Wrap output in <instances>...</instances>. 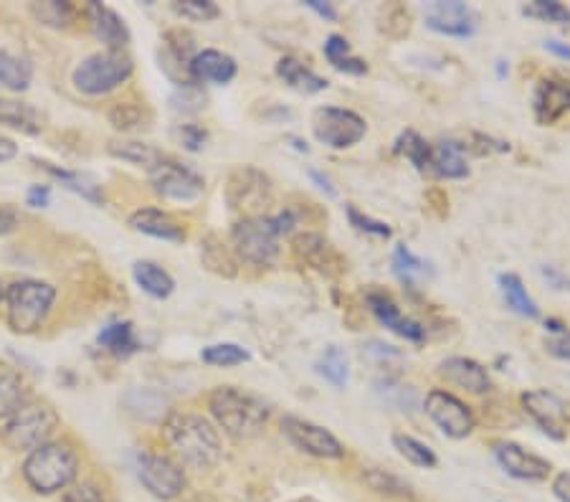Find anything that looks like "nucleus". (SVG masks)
I'll use <instances>...</instances> for the list:
<instances>
[{"instance_id": "obj_29", "label": "nucleus", "mask_w": 570, "mask_h": 502, "mask_svg": "<svg viewBox=\"0 0 570 502\" xmlns=\"http://www.w3.org/2000/svg\"><path fill=\"white\" fill-rule=\"evenodd\" d=\"M0 127H13L26 134H39L43 130L41 115L28 102L0 96Z\"/></svg>"}, {"instance_id": "obj_36", "label": "nucleus", "mask_w": 570, "mask_h": 502, "mask_svg": "<svg viewBox=\"0 0 570 502\" xmlns=\"http://www.w3.org/2000/svg\"><path fill=\"white\" fill-rule=\"evenodd\" d=\"M200 259H204L206 269H211L213 274L226 276V280H234L238 274V259L231 252V246L221 242L219 236H206L204 244H200Z\"/></svg>"}, {"instance_id": "obj_45", "label": "nucleus", "mask_w": 570, "mask_h": 502, "mask_svg": "<svg viewBox=\"0 0 570 502\" xmlns=\"http://www.w3.org/2000/svg\"><path fill=\"white\" fill-rule=\"evenodd\" d=\"M345 214H348L350 219V227L358 229L360 234H367V236H375V239H391L393 236V229L388 227L386 221H375L371 216L360 214L355 206H345Z\"/></svg>"}, {"instance_id": "obj_31", "label": "nucleus", "mask_w": 570, "mask_h": 502, "mask_svg": "<svg viewBox=\"0 0 570 502\" xmlns=\"http://www.w3.org/2000/svg\"><path fill=\"white\" fill-rule=\"evenodd\" d=\"M34 81V64L26 56L0 49V87L9 92H26Z\"/></svg>"}, {"instance_id": "obj_32", "label": "nucleus", "mask_w": 570, "mask_h": 502, "mask_svg": "<svg viewBox=\"0 0 570 502\" xmlns=\"http://www.w3.org/2000/svg\"><path fill=\"white\" fill-rule=\"evenodd\" d=\"M96 343H100L107 353L117 358H130L140 350V343L134 338V327L130 320L109 322V325L102 327V333L96 335Z\"/></svg>"}, {"instance_id": "obj_55", "label": "nucleus", "mask_w": 570, "mask_h": 502, "mask_svg": "<svg viewBox=\"0 0 570 502\" xmlns=\"http://www.w3.org/2000/svg\"><path fill=\"white\" fill-rule=\"evenodd\" d=\"M305 5L310 11L318 13L320 18L329 21V24H333V21H337V9H335L333 3H325V0H305Z\"/></svg>"}, {"instance_id": "obj_14", "label": "nucleus", "mask_w": 570, "mask_h": 502, "mask_svg": "<svg viewBox=\"0 0 570 502\" xmlns=\"http://www.w3.org/2000/svg\"><path fill=\"white\" fill-rule=\"evenodd\" d=\"M520 403L532 422L540 426L545 437L555 441H562L568 437L570 424V407L566 399H560L553 391H524L520 396Z\"/></svg>"}, {"instance_id": "obj_53", "label": "nucleus", "mask_w": 570, "mask_h": 502, "mask_svg": "<svg viewBox=\"0 0 570 502\" xmlns=\"http://www.w3.org/2000/svg\"><path fill=\"white\" fill-rule=\"evenodd\" d=\"M26 204L34 208H47L51 204V189L49 185H31L26 193Z\"/></svg>"}, {"instance_id": "obj_33", "label": "nucleus", "mask_w": 570, "mask_h": 502, "mask_svg": "<svg viewBox=\"0 0 570 502\" xmlns=\"http://www.w3.org/2000/svg\"><path fill=\"white\" fill-rule=\"evenodd\" d=\"M393 153L406 157V160L414 165L418 173H424V176L431 173L433 145L431 142H426V138H422V134H418L416 130H403L399 134V140L393 142Z\"/></svg>"}, {"instance_id": "obj_40", "label": "nucleus", "mask_w": 570, "mask_h": 502, "mask_svg": "<svg viewBox=\"0 0 570 502\" xmlns=\"http://www.w3.org/2000/svg\"><path fill=\"white\" fill-rule=\"evenodd\" d=\"M43 165V170H47V173H51L56 178V181H62L64 189H69L74 193H79L81 198H87V201H92V204L96 206H102L104 204V193L100 185H94V183H89L85 176L81 173H74V170H66V168H56L54 163H39Z\"/></svg>"}, {"instance_id": "obj_64", "label": "nucleus", "mask_w": 570, "mask_h": 502, "mask_svg": "<svg viewBox=\"0 0 570 502\" xmlns=\"http://www.w3.org/2000/svg\"><path fill=\"white\" fill-rule=\"evenodd\" d=\"M187 502H211L208 498H193V500H187Z\"/></svg>"}, {"instance_id": "obj_25", "label": "nucleus", "mask_w": 570, "mask_h": 502, "mask_svg": "<svg viewBox=\"0 0 570 502\" xmlns=\"http://www.w3.org/2000/svg\"><path fill=\"white\" fill-rule=\"evenodd\" d=\"M433 178H446V181H462L469 176L467 155L456 140H441L433 145L431 153V173Z\"/></svg>"}, {"instance_id": "obj_50", "label": "nucleus", "mask_w": 570, "mask_h": 502, "mask_svg": "<svg viewBox=\"0 0 570 502\" xmlns=\"http://www.w3.org/2000/svg\"><path fill=\"white\" fill-rule=\"evenodd\" d=\"M269 223H272L276 236L282 239V236H287V234H292V231H295L297 216H295V211H289V208H284V211L269 216Z\"/></svg>"}, {"instance_id": "obj_54", "label": "nucleus", "mask_w": 570, "mask_h": 502, "mask_svg": "<svg viewBox=\"0 0 570 502\" xmlns=\"http://www.w3.org/2000/svg\"><path fill=\"white\" fill-rule=\"evenodd\" d=\"M553 494L558 502H570V472H558L553 479Z\"/></svg>"}, {"instance_id": "obj_21", "label": "nucleus", "mask_w": 570, "mask_h": 502, "mask_svg": "<svg viewBox=\"0 0 570 502\" xmlns=\"http://www.w3.org/2000/svg\"><path fill=\"white\" fill-rule=\"evenodd\" d=\"M87 18L94 39L102 43L104 51H127V47H130V28H127L125 18L115 9L104 3H89Z\"/></svg>"}, {"instance_id": "obj_19", "label": "nucleus", "mask_w": 570, "mask_h": 502, "mask_svg": "<svg viewBox=\"0 0 570 502\" xmlns=\"http://www.w3.org/2000/svg\"><path fill=\"white\" fill-rule=\"evenodd\" d=\"M439 376L462 391L484 396L492 391V378L482 363L467 356H449L439 363Z\"/></svg>"}, {"instance_id": "obj_35", "label": "nucleus", "mask_w": 570, "mask_h": 502, "mask_svg": "<svg viewBox=\"0 0 570 502\" xmlns=\"http://www.w3.org/2000/svg\"><path fill=\"white\" fill-rule=\"evenodd\" d=\"M322 51H325V59L335 66L337 72L350 74V77H365L367 74V62H363V59H358V56H352L350 41L345 39V36H340V34L327 36V41H325V47H322Z\"/></svg>"}, {"instance_id": "obj_38", "label": "nucleus", "mask_w": 570, "mask_h": 502, "mask_svg": "<svg viewBox=\"0 0 570 502\" xmlns=\"http://www.w3.org/2000/svg\"><path fill=\"white\" fill-rule=\"evenodd\" d=\"M393 447L399 449V454L403 456V460L414 464V467H424V469H433L439 467V456L437 452L429 445H424L422 439L411 437V434H403V432H396L393 437Z\"/></svg>"}, {"instance_id": "obj_47", "label": "nucleus", "mask_w": 570, "mask_h": 502, "mask_svg": "<svg viewBox=\"0 0 570 502\" xmlns=\"http://www.w3.org/2000/svg\"><path fill=\"white\" fill-rule=\"evenodd\" d=\"M109 123L117 127V130H132V127L142 125V110L138 104L130 102H119L109 110Z\"/></svg>"}, {"instance_id": "obj_3", "label": "nucleus", "mask_w": 570, "mask_h": 502, "mask_svg": "<svg viewBox=\"0 0 570 502\" xmlns=\"http://www.w3.org/2000/svg\"><path fill=\"white\" fill-rule=\"evenodd\" d=\"M208 409L216 424L229 434L231 439L246 441L264 429L269 422V407L259 396L242 391L236 386H219L208 396Z\"/></svg>"}, {"instance_id": "obj_17", "label": "nucleus", "mask_w": 570, "mask_h": 502, "mask_svg": "<svg viewBox=\"0 0 570 502\" xmlns=\"http://www.w3.org/2000/svg\"><path fill=\"white\" fill-rule=\"evenodd\" d=\"M494 460L509 477L520 479V482H545L553 472V464L545 456L528 452L515 441H497L494 445Z\"/></svg>"}, {"instance_id": "obj_59", "label": "nucleus", "mask_w": 570, "mask_h": 502, "mask_svg": "<svg viewBox=\"0 0 570 502\" xmlns=\"http://www.w3.org/2000/svg\"><path fill=\"white\" fill-rule=\"evenodd\" d=\"M18 155V145L13 140L9 138H3V134H0V163H9L13 160V157Z\"/></svg>"}, {"instance_id": "obj_42", "label": "nucleus", "mask_w": 570, "mask_h": 502, "mask_svg": "<svg viewBox=\"0 0 570 502\" xmlns=\"http://www.w3.org/2000/svg\"><path fill=\"white\" fill-rule=\"evenodd\" d=\"M249 358V350L236 346V343H216V346L200 350V361L206 365H213V369H234V365H242Z\"/></svg>"}, {"instance_id": "obj_57", "label": "nucleus", "mask_w": 570, "mask_h": 502, "mask_svg": "<svg viewBox=\"0 0 570 502\" xmlns=\"http://www.w3.org/2000/svg\"><path fill=\"white\" fill-rule=\"evenodd\" d=\"M540 274H543V280H547V284H550V287H555V289L570 287L568 276H562L555 267H540Z\"/></svg>"}, {"instance_id": "obj_56", "label": "nucleus", "mask_w": 570, "mask_h": 502, "mask_svg": "<svg viewBox=\"0 0 570 502\" xmlns=\"http://www.w3.org/2000/svg\"><path fill=\"white\" fill-rule=\"evenodd\" d=\"M307 173H310V178H312L314 185H318L320 191H325L329 198H337V189H335L333 178L325 176V173H322V170H318V168H310V170H307Z\"/></svg>"}, {"instance_id": "obj_44", "label": "nucleus", "mask_w": 570, "mask_h": 502, "mask_svg": "<svg viewBox=\"0 0 570 502\" xmlns=\"http://www.w3.org/2000/svg\"><path fill=\"white\" fill-rule=\"evenodd\" d=\"M172 13L183 21H193V24H208V21H216L221 16V9L213 0H176Z\"/></svg>"}, {"instance_id": "obj_46", "label": "nucleus", "mask_w": 570, "mask_h": 502, "mask_svg": "<svg viewBox=\"0 0 570 502\" xmlns=\"http://www.w3.org/2000/svg\"><path fill=\"white\" fill-rule=\"evenodd\" d=\"M469 140L471 142H459V147L464 153H475V155H492V153H509V142L505 140H494V138H487V134H479V132H469Z\"/></svg>"}, {"instance_id": "obj_58", "label": "nucleus", "mask_w": 570, "mask_h": 502, "mask_svg": "<svg viewBox=\"0 0 570 502\" xmlns=\"http://www.w3.org/2000/svg\"><path fill=\"white\" fill-rule=\"evenodd\" d=\"M545 51H550L555 59H562V62H570V43L560 41V39H545L543 41Z\"/></svg>"}, {"instance_id": "obj_7", "label": "nucleus", "mask_w": 570, "mask_h": 502, "mask_svg": "<svg viewBox=\"0 0 570 502\" xmlns=\"http://www.w3.org/2000/svg\"><path fill=\"white\" fill-rule=\"evenodd\" d=\"M231 252L244 265L267 269L280 259V236L269 223V216H251L231 227Z\"/></svg>"}, {"instance_id": "obj_4", "label": "nucleus", "mask_w": 570, "mask_h": 502, "mask_svg": "<svg viewBox=\"0 0 570 502\" xmlns=\"http://www.w3.org/2000/svg\"><path fill=\"white\" fill-rule=\"evenodd\" d=\"M5 312L16 335H34L49 320L56 303V287L41 280H18L5 287Z\"/></svg>"}, {"instance_id": "obj_28", "label": "nucleus", "mask_w": 570, "mask_h": 502, "mask_svg": "<svg viewBox=\"0 0 570 502\" xmlns=\"http://www.w3.org/2000/svg\"><path fill=\"white\" fill-rule=\"evenodd\" d=\"M500 282V292L502 297H505V305L513 310L515 314H520V318H528V320H537L540 318V307L535 299L530 297L528 287H524L522 276L515 274V272H505L497 276Z\"/></svg>"}, {"instance_id": "obj_18", "label": "nucleus", "mask_w": 570, "mask_h": 502, "mask_svg": "<svg viewBox=\"0 0 570 502\" xmlns=\"http://www.w3.org/2000/svg\"><path fill=\"white\" fill-rule=\"evenodd\" d=\"M570 112V85L562 79L545 77L532 89V115L537 125L560 123Z\"/></svg>"}, {"instance_id": "obj_12", "label": "nucleus", "mask_w": 570, "mask_h": 502, "mask_svg": "<svg viewBox=\"0 0 570 502\" xmlns=\"http://www.w3.org/2000/svg\"><path fill=\"white\" fill-rule=\"evenodd\" d=\"M424 411L449 439H467L475 432L477 419L467 403L444 388H431L424 399Z\"/></svg>"}, {"instance_id": "obj_6", "label": "nucleus", "mask_w": 570, "mask_h": 502, "mask_svg": "<svg viewBox=\"0 0 570 502\" xmlns=\"http://www.w3.org/2000/svg\"><path fill=\"white\" fill-rule=\"evenodd\" d=\"M134 62L127 51H96L77 64L72 74L77 92L87 96H104L130 81Z\"/></svg>"}, {"instance_id": "obj_10", "label": "nucleus", "mask_w": 570, "mask_h": 502, "mask_svg": "<svg viewBox=\"0 0 570 502\" xmlns=\"http://www.w3.org/2000/svg\"><path fill=\"white\" fill-rule=\"evenodd\" d=\"M134 469H138V479L142 487H145L153 498L163 502L180 498L187 485L183 464L170 460V456L165 454L140 452L138 462H134Z\"/></svg>"}, {"instance_id": "obj_15", "label": "nucleus", "mask_w": 570, "mask_h": 502, "mask_svg": "<svg viewBox=\"0 0 570 502\" xmlns=\"http://www.w3.org/2000/svg\"><path fill=\"white\" fill-rule=\"evenodd\" d=\"M426 26L452 39H471L479 28V13L462 0H433L426 9Z\"/></svg>"}, {"instance_id": "obj_43", "label": "nucleus", "mask_w": 570, "mask_h": 502, "mask_svg": "<svg viewBox=\"0 0 570 502\" xmlns=\"http://www.w3.org/2000/svg\"><path fill=\"white\" fill-rule=\"evenodd\" d=\"M524 18L543 21V24H555V26H568L570 24V9L568 5L558 3V0H535L522 9Z\"/></svg>"}, {"instance_id": "obj_60", "label": "nucleus", "mask_w": 570, "mask_h": 502, "mask_svg": "<svg viewBox=\"0 0 570 502\" xmlns=\"http://www.w3.org/2000/svg\"><path fill=\"white\" fill-rule=\"evenodd\" d=\"M545 330H547V333H553V335H566L568 325H566V322L555 320V318H547L545 320Z\"/></svg>"}, {"instance_id": "obj_51", "label": "nucleus", "mask_w": 570, "mask_h": 502, "mask_svg": "<svg viewBox=\"0 0 570 502\" xmlns=\"http://www.w3.org/2000/svg\"><path fill=\"white\" fill-rule=\"evenodd\" d=\"M545 350L558 361H570V330L566 335H553L545 340Z\"/></svg>"}, {"instance_id": "obj_13", "label": "nucleus", "mask_w": 570, "mask_h": 502, "mask_svg": "<svg viewBox=\"0 0 570 502\" xmlns=\"http://www.w3.org/2000/svg\"><path fill=\"white\" fill-rule=\"evenodd\" d=\"M282 434L289 439L292 447H297L302 454L318 456V460H342L345 445L325 426L307 422L299 416L282 419Z\"/></svg>"}, {"instance_id": "obj_41", "label": "nucleus", "mask_w": 570, "mask_h": 502, "mask_svg": "<svg viewBox=\"0 0 570 502\" xmlns=\"http://www.w3.org/2000/svg\"><path fill=\"white\" fill-rule=\"evenodd\" d=\"M31 16L47 28H69L77 21V9L72 3H59V0H49V3H31Z\"/></svg>"}, {"instance_id": "obj_16", "label": "nucleus", "mask_w": 570, "mask_h": 502, "mask_svg": "<svg viewBox=\"0 0 570 502\" xmlns=\"http://www.w3.org/2000/svg\"><path fill=\"white\" fill-rule=\"evenodd\" d=\"M292 252H295V257L302 261V265L329 276V280L348 272V259H345L342 254L335 249V244L327 242L322 234H310V231H307V234H297L292 239Z\"/></svg>"}, {"instance_id": "obj_34", "label": "nucleus", "mask_w": 570, "mask_h": 502, "mask_svg": "<svg viewBox=\"0 0 570 502\" xmlns=\"http://www.w3.org/2000/svg\"><path fill=\"white\" fill-rule=\"evenodd\" d=\"M109 155L117 157V160L140 165V168L153 170L157 163L165 160V155L150 142H140V140H112L109 145Z\"/></svg>"}, {"instance_id": "obj_2", "label": "nucleus", "mask_w": 570, "mask_h": 502, "mask_svg": "<svg viewBox=\"0 0 570 502\" xmlns=\"http://www.w3.org/2000/svg\"><path fill=\"white\" fill-rule=\"evenodd\" d=\"M81 460L77 447L66 439H49L24 460V479L36 494L66 492L77 485Z\"/></svg>"}, {"instance_id": "obj_11", "label": "nucleus", "mask_w": 570, "mask_h": 502, "mask_svg": "<svg viewBox=\"0 0 570 502\" xmlns=\"http://www.w3.org/2000/svg\"><path fill=\"white\" fill-rule=\"evenodd\" d=\"M147 173L157 196L176 201V204H193V201H198L206 191V181L196 170L187 168L183 163L168 160V157L157 163L153 170H147Z\"/></svg>"}, {"instance_id": "obj_62", "label": "nucleus", "mask_w": 570, "mask_h": 502, "mask_svg": "<svg viewBox=\"0 0 570 502\" xmlns=\"http://www.w3.org/2000/svg\"><path fill=\"white\" fill-rule=\"evenodd\" d=\"M509 72V66H507V62H497V77L500 79H505V74Z\"/></svg>"}, {"instance_id": "obj_27", "label": "nucleus", "mask_w": 570, "mask_h": 502, "mask_svg": "<svg viewBox=\"0 0 570 502\" xmlns=\"http://www.w3.org/2000/svg\"><path fill=\"white\" fill-rule=\"evenodd\" d=\"M276 77H280L284 85H287L289 89H295V92L299 94H320L329 87V81L325 77H320V74L307 69L302 62H297V59H292V56L280 59V64H276Z\"/></svg>"}, {"instance_id": "obj_63", "label": "nucleus", "mask_w": 570, "mask_h": 502, "mask_svg": "<svg viewBox=\"0 0 570 502\" xmlns=\"http://www.w3.org/2000/svg\"><path fill=\"white\" fill-rule=\"evenodd\" d=\"M5 299V287H3V282H0V303H3Z\"/></svg>"}, {"instance_id": "obj_8", "label": "nucleus", "mask_w": 570, "mask_h": 502, "mask_svg": "<svg viewBox=\"0 0 570 502\" xmlns=\"http://www.w3.org/2000/svg\"><path fill=\"white\" fill-rule=\"evenodd\" d=\"M223 196H226V204L234 211L244 214V219L261 216V211H267L274 201L272 178L264 170L254 168V165H242L229 176Z\"/></svg>"}, {"instance_id": "obj_23", "label": "nucleus", "mask_w": 570, "mask_h": 502, "mask_svg": "<svg viewBox=\"0 0 570 502\" xmlns=\"http://www.w3.org/2000/svg\"><path fill=\"white\" fill-rule=\"evenodd\" d=\"M130 227L138 234H145L150 239H160L168 244H183L187 239V231L178 219H172L163 208H138L130 216Z\"/></svg>"}, {"instance_id": "obj_20", "label": "nucleus", "mask_w": 570, "mask_h": 502, "mask_svg": "<svg viewBox=\"0 0 570 502\" xmlns=\"http://www.w3.org/2000/svg\"><path fill=\"white\" fill-rule=\"evenodd\" d=\"M367 303V310L373 312V318L380 322V325L391 330V333L401 335V338H406L409 343H424L426 340V327L422 322L406 318L399 310V305L393 303L391 297L386 295V292H371V295L365 297Z\"/></svg>"}, {"instance_id": "obj_52", "label": "nucleus", "mask_w": 570, "mask_h": 502, "mask_svg": "<svg viewBox=\"0 0 570 502\" xmlns=\"http://www.w3.org/2000/svg\"><path fill=\"white\" fill-rule=\"evenodd\" d=\"M21 227V214L13 206H0V236H9Z\"/></svg>"}, {"instance_id": "obj_26", "label": "nucleus", "mask_w": 570, "mask_h": 502, "mask_svg": "<svg viewBox=\"0 0 570 502\" xmlns=\"http://www.w3.org/2000/svg\"><path fill=\"white\" fill-rule=\"evenodd\" d=\"M132 280L138 287L153 299H168L176 292V280L168 269H163L157 261H134L132 265Z\"/></svg>"}, {"instance_id": "obj_30", "label": "nucleus", "mask_w": 570, "mask_h": 502, "mask_svg": "<svg viewBox=\"0 0 570 502\" xmlns=\"http://www.w3.org/2000/svg\"><path fill=\"white\" fill-rule=\"evenodd\" d=\"M393 274L399 276L409 289H418V284L431 280L433 267L426 259L416 257L406 244H399L393 249Z\"/></svg>"}, {"instance_id": "obj_24", "label": "nucleus", "mask_w": 570, "mask_h": 502, "mask_svg": "<svg viewBox=\"0 0 570 502\" xmlns=\"http://www.w3.org/2000/svg\"><path fill=\"white\" fill-rule=\"evenodd\" d=\"M31 401L26 378L9 363H0V424Z\"/></svg>"}, {"instance_id": "obj_22", "label": "nucleus", "mask_w": 570, "mask_h": 502, "mask_svg": "<svg viewBox=\"0 0 570 502\" xmlns=\"http://www.w3.org/2000/svg\"><path fill=\"white\" fill-rule=\"evenodd\" d=\"M238 74V64L234 56L223 54L219 49H204L193 56L191 79L193 85H231Z\"/></svg>"}, {"instance_id": "obj_5", "label": "nucleus", "mask_w": 570, "mask_h": 502, "mask_svg": "<svg viewBox=\"0 0 570 502\" xmlns=\"http://www.w3.org/2000/svg\"><path fill=\"white\" fill-rule=\"evenodd\" d=\"M62 424L56 409L47 401H28L0 426V441L13 452H34L36 447L54 439V432Z\"/></svg>"}, {"instance_id": "obj_1", "label": "nucleus", "mask_w": 570, "mask_h": 502, "mask_svg": "<svg viewBox=\"0 0 570 502\" xmlns=\"http://www.w3.org/2000/svg\"><path fill=\"white\" fill-rule=\"evenodd\" d=\"M163 437L187 469L208 472L221 462L219 429L206 416L176 411L163 422Z\"/></svg>"}, {"instance_id": "obj_48", "label": "nucleus", "mask_w": 570, "mask_h": 502, "mask_svg": "<svg viewBox=\"0 0 570 502\" xmlns=\"http://www.w3.org/2000/svg\"><path fill=\"white\" fill-rule=\"evenodd\" d=\"M59 502H107V494H104L100 485L79 482V485H72L69 490L62 494V500Z\"/></svg>"}, {"instance_id": "obj_61", "label": "nucleus", "mask_w": 570, "mask_h": 502, "mask_svg": "<svg viewBox=\"0 0 570 502\" xmlns=\"http://www.w3.org/2000/svg\"><path fill=\"white\" fill-rule=\"evenodd\" d=\"M289 142H295V147L299 150V153H310V145H307V142L305 140H299V138H292V134H289V138H287Z\"/></svg>"}, {"instance_id": "obj_9", "label": "nucleus", "mask_w": 570, "mask_h": 502, "mask_svg": "<svg viewBox=\"0 0 570 502\" xmlns=\"http://www.w3.org/2000/svg\"><path fill=\"white\" fill-rule=\"evenodd\" d=\"M314 140L333 150H348L365 138L367 123L358 112L345 107H318L312 112Z\"/></svg>"}, {"instance_id": "obj_37", "label": "nucleus", "mask_w": 570, "mask_h": 502, "mask_svg": "<svg viewBox=\"0 0 570 502\" xmlns=\"http://www.w3.org/2000/svg\"><path fill=\"white\" fill-rule=\"evenodd\" d=\"M314 371H318V376L325 378L327 384H333L335 388H345L350 381L348 356H345L337 346H327L322 350L318 361H314Z\"/></svg>"}, {"instance_id": "obj_49", "label": "nucleus", "mask_w": 570, "mask_h": 502, "mask_svg": "<svg viewBox=\"0 0 570 502\" xmlns=\"http://www.w3.org/2000/svg\"><path fill=\"white\" fill-rule=\"evenodd\" d=\"M206 140H208V132L200 125L191 123V125L180 127V142H183V147L187 150V153H198V150L206 145Z\"/></svg>"}, {"instance_id": "obj_39", "label": "nucleus", "mask_w": 570, "mask_h": 502, "mask_svg": "<svg viewBox=\"0 0 570 502\" xmlns=\"http://www.w3.org/2000/svg\"><path fill=\"white\" fill-rule=\"evenodd\" d=\"M363 482L371 487L373 492L388 494V498H414V490L406 479H401L399 475L388 469H378V467H367L363 469Z\"/></svg>"}]
</instances>
